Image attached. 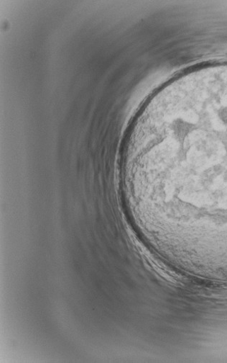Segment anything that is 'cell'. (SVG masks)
Returning <instances> with one entry per match:
<instances>
[{
    "label": "cell",
    "mask_w": 227,
    "mask_h": 363,
    "mask_svg": "<svg viewBox=\"0 0 227 363\" xmlns=\"http://www.w3.org/2000/svg\"><path fill=\"white\" fill-rule=\"evenodd\" d=\"M121 187L177 219L227 230V72L187 73L134 124Z\"/></svg>",
    "instance_id": "6da1fadb"
}]
</instances>
